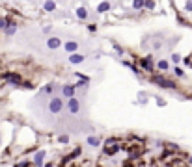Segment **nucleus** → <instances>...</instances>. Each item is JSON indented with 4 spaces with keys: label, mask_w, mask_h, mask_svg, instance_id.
<instances>
[{
    "label": "nucleus",
    "mask_w": 192,
    "mask_h": 167,
    "mask_svg": "<svg viewBox=\"0 0 192 167\" xmlns=\"http://www.w3.org/2000/svg\"><path fill=\"white\" fill-rule=\"evenodd\" d=\"M62 108H64V102H62V98H50V104H49V110L50 113H60Z\"/></svg>",
    "instance_id": "nucleus-1"
},
{
    "label": "nucleus",
    "mask_w": 192,
    "mask_h": 167,
    "mask_svg": "<svg viewBox=\"0 0 192 167\" xmlns=\"http://www.w3.org/2000/svg\"><path fill=\"white\" fill-rule=\"evenodd\" d=\"M67 108L71 113H78V100L75 97H69V102H67Z\"/></svg>",
    "instance_id": "nucleus-2"
},
{
    "label": "nucleus",
    "mask_w": 192,
    "mask_h": 167,
    "mask_svg": "<svg viewBox=\"0 0 192 167\" xmlns=\"http://www.w3.org/2000/svg\"><path fill=\"white\" fill-rule=\"evenodd\" d=\"M117 149H119V147L116 145V141H114V139H110V141L107 143V147H104V152H107V154H114V152H117Z\"/></svg>",
    "instance_id": "nucleus-3"
},
{
    "label": "nucleus",
    "mask_w": 192,
    "mask_h": 167,
    "mask_svg": "<svg viewBox=\"0 0 192 167\" xmlns=\"http://www.w3.org/2000/svg\"><path fill=\"white\" fill-rule=\"evenodd\" d=\"M47 45H49V48H58V46L62 45V41L58 37H50L49 41H47Z\"/></svg>",
    "instance_id": "nucleus-4"
},
{
    "label": "nucleus",
    "mask_w": 192,
    "mask_h": 167,
    "mask_svg": "<svg viewBox=\"0 0 192 167\" xmlns=\"http://www.w3.org/2000/svg\"><path fill=\"white\" fill-rule=\"evenodd\" d=\"M62 93H64V97H73L75 95V87L73 86H64V89H62Z\"/></svg>",
    "instance_id": "nucleus-5"
},
{
    "label": "nucleus",
    "mask_w": 192,
    "mask_h": 167,
    "mask_svg": "<svg viewBox=\"0 0 192 167\" xmlns=\"http://www.w3.org/2000/svg\"><path fill=\"white\" fill-rule=\"evenodd\" d=\"M69 61H71V63H82V61H84V56H82V54H71V56H69Z\"/></svg>",
    "instance_id": "nucleus-6"
},
{
    "label": "nucleus",
    "mask_w": 192,
    "mask_h": 167,
    "mask_svg": "<svg viewBox=\"0 0 192 167\" xmlns=\"http://www.w3.org/2000/svg\"><path fill=\"white\" fill-rule=\"evenodd\" d=\"M77 43L75 41H69V43H65V50H67V52H75V50H77Z\"/></svg>",
    "instance_id": "nucleus-7"
},
{
    "label": "nucleus",
    "mask_w": 192,
    "mask_h": 167,
    "mask_svg": "<svg viewBox=\"0 0 192 167\" xmlns=\"http://www.w3.org/2000/svg\"><path fill=\"white\" fill-rule=\"evenodd\" d=\"M108 9H110V4H108V2L99 4V7H97V11H99V13H104V11H108Z\"/></svg>",
    "instance_id": "nucleus-8"
},
{
    "label": "nucleus",
    "mask_w": 192,
    "mask_h": 167,
    "mask_svg": "<svg viewBox=\"0 0 192 167\" xmlns=\"http://www.w3.org/2000/svg\"><path fill=\"white\" fill-rule=\"evenodd\" d=\"M157 82H159V86H162V87H175V84L170 82V80H157Z\"/></svg>",
    "instance_id": "nucleus-9"
},
{
    "label": "nucleus",
    "mask_w": 192,
    "mask_h": 167,
    "mask_svg": "<svg viewBox=\"0 0 192 167\" xmlns=\"http://www.w3.org/2000/svg\"><path fill=\"white\" fill-rule=\"evenodd\" d=\"M77 15H78V19H86V17H88V11H86L84 7H78V9H77Z\"/></svg>",
    "instance_id": "nucleus-10"
},
{
    "label": "nucleus",
    "mask_w": 192,
    "mask_h": 167,
    "mask_svg": "<svg viewBox=\"0 0 192 167\" xmlns=\"http://www.w3.org/2000/svg\"><path fill=\"white\" fill-rule=\"evenodd\" d=\"M45 9L47 11H54L56 9V4H54L52 0H49V2H45Z\"/></svg>",
    "instance_id": "nucleus-11"
},
{
    "label": "nucleus",
    "mask_w": 192,
    "mask_h": 167,
    "mask_svg": "<svg viewBox=\"0 0 192 167\" xmlns=\"http://www.w3.org/2000/svg\"><path fill=\"white\" fill-rule=\"evenodd\" d=\"M43 158H45V152L41 150V152L36 154V160H34V162H36V164H43Z\"/></svg>",
    "instance_id": "nucleus-12"
},
{
    "label": "nucleus",
    "mask_w": 192,
    "mask_h": 167,
    "mask_svg": "<svg viewBox=\"0 0 192 167\" xmlns=\"http://www.w3.org/2000/svg\"><path fill=\"white\" fill-rule=\"evenodd\" d=\"M157 67H159L160 71H166V69H168V61H164V59H160V61L157 63Z\"/></svg>",
    "instance_id": "nucleus-13"
},
{
    "label": "nucleus",
    "mask_w": 192,
    "mask_h": 167,
    "mask_svg": "<svg viewBox=\"0 0 192 167\" xmlns=\"http://www.w3.org/2000/svg\"><path fill=\"white\" fill-rule=\"evenodd\" d=\"M6 78H7L9 82H13V84H19V82H21V80H19V76H15V74H6Z\"/></svg>",
    "instance_id": "nucleus-14"
},
{
    "label": "nucleus",
    "mask_w": 192,
    "mask_h": 167,
    "mask_svg": "<svg viewBox=\"0 0 192 167\" xmlns=\"http://www.w3.org/2000/svg\"><path fill=\"white\" fill-rule=\"evenodd\" d=\"M88 143H90V145H92V147H97V145H99V139H97V137H88Z\"/></svg>",
    "instance_id": "nucleus-15"
},
{
    "label": "nucleus",
    "mask_w": 192,
    "mask_h": 167,
    "mask_svg": "<svg viewBox=\"0 0 192 167\" xmlns=\"http://www.w3.org/2000/svg\"><path fill=\"white\" fill-rule=\"evenodd\" d=\"M144 6H146L147 9H153V7H155V2H153V0H144Z\"/></svg>",
    "instance_id": "nucleus-16"
},
{
    "label": "nucleus",
    "mask_w": 192,
    "mask_h": 167,
    "mask_svg": "<svg viewBox=\"0 0 192 167\" xmlns=\"http://www.w3.org/2000/svg\"><path fill=\"white\" fill-rule=\"evenodd\" d=\"M142 67H144V69H147V71H151V61H149V58L142 61Z\"/></svg>",
    "instance_id": "nucleus-17"
},
{
    "label": "nucleus",
    "mask_w": 192,
    "mask_h": 167,
    "mask_svg": "<svg viewBox=\"0 0 192 167\" xmlns=\"http://www.w3.org/2000/svg\"><path fill=\"white\" fill-rule=\"evenodd\" d=\"M144 7V0H134V9H140Z\"/></svg>",
    "instance_id": "nucleus-18"
},
{
    "label": "nucleus",
    "mask_w": 192,
    "mask_h": 167,
    "mask_svg": "<svg viewBox=\"0 0 192 167\" xmlns=\"http://www.w3.org/2000/svg\"><path fill=\"white\" fill-rule=\"evenodd\" d=\"M172 61H174V63L181 61V56H179V54H172Z\"/></svg>",
    "instance_id": "nucleus-19"
},
{
    "label": "nucleus",
    "mask_w": 192,
    "mask_h": 167,
    "mask_svg": "<svg viewBox=\"0 0 192 167\" xmlns=\"http://www.w3.org/2000/svg\"><path fill=\"white\" fill-rule=\"evenodd\" d=\"M58 141H60V143H64V145H65V143L69 141V137H67V136H60V137H58Z\"/></svg>",
    "instance_id": "nucleus-20"
},
{
    "label": "nucleus",
    "mask_w": 192,
    "mask_h": 167,
    "mask_svg": "<svg viewBox=\"0 0 192 167\" xmlns=\"http://www.w3.org/2000/svg\"><path fill=\"white\" fill-rule=\"evenodd\" d=\"M6 32H7L9 35H11V34H15V26H13V24H11V26H7V28H6Z\"/></svg>",
    "instance_id": "nucleus-21"
},
{
    "label": "nucleus",
    "mask_w": 192,
    "mask_h": 167,
    "mask_svg": "<svg viewBox=\"0 0 192 167\" xmlns=\"http://www.w3.org/2000/svg\"><path fill=\"white\" fill-rule=\"evenodd\" d=\"M187 9H189V11H192V2H187Z\"/></svg>",
    "instance_id": "nucleus-22"
},
{
    "label": "nucleus",
    "mask_w": 192,
    "mask_h": 167,
    "mask_svg": "<svg viewBox=\"0 0 192 167\" xmlns=\"http://www.w3.org/2000/svg\"><path fill=\"white\" fill-rule=\"evenodd\" d=\"M6 26V21H2V19H0V28H4Z\"/></svg>",
    "instance_id": "nucleus-23"
},
{
    "label": "nucleus",
    "mask_w": 192,
    "mask_h": 167,
    "mask_svg": "<svg viewBox=\"0 0 192 167\" xmlns=\"http://www.w3.org/2000/svg\"><path fill=\"white\" fill-rule=\"evenodd\" d=\"M190 162H192V158H190Z\"/></svg>",
    "instance_id": "nucleus-24"
}]
</instances>
